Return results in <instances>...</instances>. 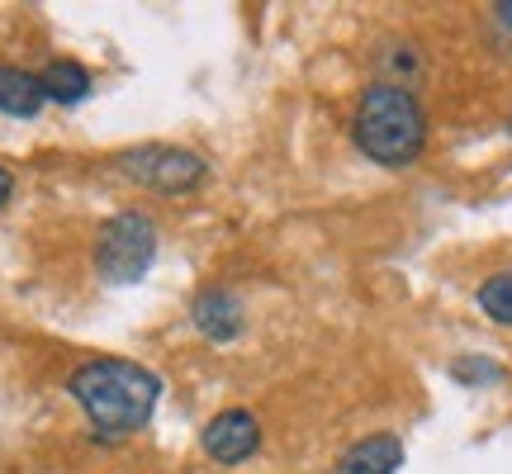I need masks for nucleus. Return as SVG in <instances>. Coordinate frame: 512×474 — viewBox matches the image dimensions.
<instances>
[{"label": "nucleus", "mask_w": 512, "mask_h": 474, "mask_svg": "<svg viewBox=\"0 0 512 474\" xmlns=\"http://www.w3.org/2000/svg\"><path fill=\"white\" fill-rule=\"evenodd\" d=\"M494 15H498V24H508V29H512V0H503V5H494Z\"/></svg>", "instance_id": "13"}, {"label": "nucleus", "mask_w": 512, "mask_h": 474, "mask_svg": "<svg viewBox=\"0 0 512 474\" xmlns=\"http://www.w3.org/2000/svg\"><path fill=\"white\" fill-rule=\"evenodd\" d=\"M48 105L43 81L34 72H19V67H0V114L10 119H34Z\"/></svg>", "instance_id": "8"}, {"label": "nucleus", "mask_w": 512, "mask_h": 474, "mask_svg": "<svg viewBox=\"0 0 512 474\" xmlns=\"http://www.w3.org/2000/svg\"><path fill=\"white\" fill-rule=\"evenodd\" d=\"M351 138L375 166H389V171L413 166L427 147L422 100L403 81H370L351 114Z\"/></svg>", "instance_id": "2"}, {"label": "nucleus", "mask_w": 512, "mask_h": 474, "mask_svg": "<svg viewBox=\"0 0 512 474\" xmlns=\"http://www.w3.org/2000/svg\"><path fill=\"white\" fill-rule=\"evenodd\" d=\"M38 81H43V95H48V100H57V105H81V100L95 91V76L86 72L81 62H72V57H57V62H48V67L38 72Z\"/></svg>", "instance_id": "9"}, {"label": "nucleus", "mask_w": 512, "mask_h": 474, "mask_svg": "<svg viewBox=\"0 0 512 474\" xmlns=\"http://www.w3.org/2000/svg\"><path fill=\"white\" fill-rule=\"evenodd\" d=\"M157 261V228L147 214L124 209L105 219V228L95 233V275L110 285H138Z\"/></svg>", "instance_id": "3"}, {"label": "nucleus", "mask_w": 512, "mask_h": 474, "mask_svg": "<svg viewBox=\"0 0 512 474\" xmlns=\"http://www.w3.org/2000/svg\"><path fill=\"white\" fill-rule=\"evenodd\" d=\"M399 465H403V441L394 432H375V437H361L356 446H347L337 456L332 474H394Z\"/></svg>", "instance_id": "7"}, {"label": "nucleus", "mask_w": 512, "mask_h": 474, "mask_svg": "<svg viewBox=\"0 0 512 474\" xmlns=\"http://www.w3.org/2000/svg\"><path fill=\"white\" fill-rule=\"evenodd\" d=\"M451 380L470 384V389H484V384H503V365L489 361V356H460L451 365Z\"/></svg>", "instance_id": "11"}, {"label": "nucleus", "mask_w": 512, "mask_h": 474, "mask_svg": "<svg viewBox=\"0 0 512 474\" xmlns=\"http://www.w3.org/2000/svg\"><path fill=\"white\" fill-rule=\"evenodd\" d=\"M119 171L128 181L147 185L157 195H185L204 181V157L190 152V147H176V143H143V147H128L119 152Z\"/></svg>", "instance_id": "4"}, {"label": "nucleus", "mask_w": 512, "mask_h": 474, "mask_svg": "<svg viewBox=\"0 0 512 474\" xmlns=\"http://www.w3.org/2000/svg\"><path fill=\"white\" fill-rule=\"evenodd\" d=\"M200 446H204V456L219 460V465H242V460H252L256 446H261V422H256L247 408H223L219 418L204 422Z\"/></svg>", "instance_id": "5"}, {"label": "nucleus", "mask_w": 512, "mask_h": 474, "mask_svg": "<svg viewBox=\"0 0 512 474\" xmlns=\"http://www.w3.org/2000/svg\"><path fill=\"white\" fill-rule=\"evenodd\" d=\"M475 304L484 309V318H494L498 328H512V271L489 275L475 290Z\"/></svg>", "instance_id": "10"}, {"label": "nucleus", "mask_w": 512, "mask_h": 474, "mask_svg": "<svg viewBox=\"0 0 512 474\" xmlns=\"http://www.w3.org/2000/svg\"><path fill=\"white\" fill-rule=\"evenodd\" d=\"M10 195H15V176H10V166H0V209L10 204Z\"/></svg>", "instance_id": "12"}, {"label": "nucleus", "mask_w": 512, "mask_h": 474, "mask_svg": "<svg viewBox=\"0 0 512 474\" xmlns=\"http://www.w3.org/2000/svg\"><path fill=\"white\" fill-rule=\"evenodd\" d=\"M508 133H512V119H508Z\"/></svg>", "instance_id": "14"}, {"label": "nucleus", "mask_w": 512, "mask_h": 474, "mask_svg": "<svg viewBox=\"0 0 512 474\" xmlns=\"http://www.w3.org/2000/svg\"><path fill=\"white\" fill-rule=\"evenodd\" d=\"M190 318H195V328H200L209 342H233V337L247 328V304H242L228 285H209V290L195 294Z\"/></svg>", "instance_id": "6"}, {"label": "nucleus", "mask_w": 512, "mask_h": 474, "mask_svg": "<svg viewBox=\"0 0 512 474\" xmlns=\"http://www.w3.org/2000/svg\"><path fill=\"white\" fill-rule=\"evenodd\" d=\"M67 394L81 403V413H86L100 441H128L133 432L147 427L152 408L162 399V380L138 361L100 356V361H86L67 380Z\"/></svg>", "instance_id": "1"}]
</instances>
